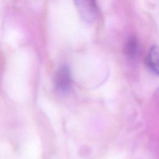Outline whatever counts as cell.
Masks as SVG:
<instances>
[{
	"label": "cell",
	"instance_id": "cell-2",
	"mask_svg": "<svg viewBox=\"0 0 159 159\" xmlns=\"http://www.w3.org/2000/svg\"><path fill=\"white\" fill-rule=\"evenodd\" d=\"M71 84V71L66 65H61L57 70L55 76V85L58 91L68 92Z\"/></svg>",
	"mask_w": 159,
	"mask_h": 159
},
{
	"label": "cell",
	"instance_id": "cell-1",
	"mask_svg": "<svg viewBox=\"0 0 159 159\" xmlns=\"http://www.w3.org/2000/svg\"><path fill=\"white\" fill-rule=\"evenodd\" d=\"M81 17L86 22H93L96 16V0H75Z\"/></svg>",
	"mask_w": 159,
	"mask_h": 159
},
{
	"label": "cell",
	"instance_id": "cell-4",
	"mask_svg": "<svg viewBox=\"0 0 159 159\" xmlns=\"http://www.w3.org/2000/svg\"><path fill=\"white\" fill-rule=\"evenodd\" d=\"M139 42L136 37L130 36L126 42L125 45V53L127 57L133 58H135L139 52Z\"/></svg>",
	"mask_w": 159,
	"mask_h": 159
},
{
	"label": "cell",
	"instance_id": "cell-3",
	"mask_svg": "<svg viewBox=\"0 0 159 159\" xmlns=\"http://www.w3.org/2000/svg\"><path fill=\"white\" fill-rule=\"evenodd\" d=\"M145 63L148 67L155 73L159 75V47L152 46L149 50L146 58Z\"/></svg>",
	"mask_w": 159,
	"mask_h": 159
}]
</instances>
